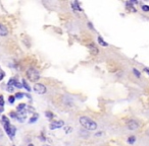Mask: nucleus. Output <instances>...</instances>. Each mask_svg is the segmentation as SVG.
<instances>
[{
  "label": "nucleus",
  "instance_id": "obj_6",
  "mask_svg": "<svg viewBox=\"0 0 149 146\" xmlns=\"http://www.w3.org/2000/svg\"><path fill=\"white\" fill-rule=\"evenodd\" d=\"M7 35H8V30H7V28H6L4 25L0 23V36L4 37V36H7Z\"/></svg>",
  "mask_w": 149,
  "mask_h": 146
},
{
  "label": "nucleus",
  "instance_id": "obj_1",
  "mask_svg": "<svg viewBox=\"0 0 149 146\" xmlns=\"http://www.w3.org/2000/svg\"><path fill=\"white\" fill-rule=\"evenodd\" d=\"M79 122H80V124L82 125V127L85 128V129L88 130V131H93V130H96V129H97V124H96V122H94L93 120H91L89 117L82 116V117H80Z\"/></svg>",
  "mask_w": 149,
  "mask_h": 146
},
{
  "label": "nucleus",
  "instance_id": "obj_14",
  "mask_svg": "<svg viewBox=\"0 0 149 146\" xmlns=\"http://www.w3.org/2000/svg\"><path fill=\"white\" fill-rule=\"evenodd\" d=\"M25 94L24 93H22V92H18V93H16V99H23V96H24Z\"/></svg>",
  "mask_w": 149,
  "mask_h": 146
},
{
  "label": "nucleus",
  "instance_id": "obj_8",
  "mask_svg": "<svg viewBox=\"0 0 149 146\" xmlns=\"http://www.w3.org/2000/svg\"><path fill=\"white\" fill-rule=\"evenodd\" d=\"M17 118L19 119L20 122H24L25 119H26V112H25V111H21V112L17 115Z\"/></svg>",
  "mask_w": 149,
  "mask_h": 146
},
{
  "label": "nucleus",
  "instance_id": "obj_17",
  "mask_svg": "<svg viewBox=\"0 0 149 146\" xmlns=\"http://www.w3.org/2000/svg\"><path fill=\"white\" fill-rule=\"evenodd\" d=\"M13 86L12 85H7V91H9V92H13Z\"/></svg>",
  "mask_w": 149,
  "mask_h": 146
},
{
  "label": "nucleus",
  "instance_id": "obj_15",
  "mask_svg": "<svg viewBox=\"0 0 149 146\" xmlns=\"http://www.w3.org/2000/svg\"><path fill=\"white\" fill-rule=\"evenodd\" d=\"M25 107H26V105L25 104H21V105H19V107H18V111H23L24 109H25Z\"/></svg>",
  "mask_w": 149,
  "mask_h": 146
},
{
  "label": "nucleus",
  "instance_id": "obj_21",
  "mask_svg": "<svg viewBox=\"0 0 149 146\" xmlns=\"http://www.w3.org/2000/svg\"><path fill=\"white\" fill-rule=\"evenodd\" d=\"M45 115H46V117H47V118H52V117H53L52 113H50V112H46V113H45Z\"/></svg>",
  "mask_w": 149,
  "mask_h": 146
},
{
  "label": "nucleus",
  "instance_id": "obj_19",
  "mask_svg": "<svg viewBox=\"0 0 149 146\" xmlns=\"http://www.w3.org/2000/svg\"><path fill=\"white\" fill-rule=\"evenodd\" d=\"M8 101H9V103H10V104H13V103H14V101H16V98L11 95V96H9Z\"/></svg>",
  "mask_w": 149,
  "mask_h": 146
},
{
  "label": "nucleus",
  "instance_id": "obj_12",
  "mask_svg": "<svg viewBox=\"0 0 149 146\" xmlns=\"http://www.w3.org/2000/svg\"><path fill=\"white\" fill-rule=\"evenodd\" d=\"M23 85L25 86V88H26V89H27L28 91H30V90H31V88H30V86H29V84H28V83H27V82H26L25 80H23Z\"/></svg>",
  "mask_w": 149,
  "mask_h": 146
},
{
  "label": "nucleus",
  "instance_id": "obj_4",
  "mask_svg": "<svg viewBox=\"0 0 149 146\" xmlns=\"http://www.w3.org/2000/svg\"><path fill=\"white\" fill-rule=\"evenodd\" d=\"M127 126H128V128H129L131 131L137 130V129L139 128V124H138V122H137V121H134V120L129 121V122L127 123Z\"/></svg>",
  "mask_w": 149,
  "mask_h": 146
},
{
  "label": "nucleus",
  "instance_id": "obj_20",
  "mask_svg": "<svg viewBox=\"0 0 149 146\" xmlns=\"http://www.w3.org/2000/svg\"><path fill=\"white\" fill-rule=\"evenodd\" d=\"M37 118H38V116H37V115H36V116H34L33 118H31V119H30V123H34V122L37 120Z\"/></svg>",
  "mask_w": 149,
  "mask_h": 146
},
{
  "label": "nucleus",
  "instance_id": "obj_16",
  "mask_svg": "<svg viewBox=\"0 0 149 146\" xmlns=\"http://www.w3.org/2000/svg\"><path fill=\"white\" fill-rule=\"evenodd\" d=\"M3 106H4V100L2 95H0V107H3Z\"/></svg>",
  "mask_w": 149,
  "mask_h": 146
},
{
  "label": "nucleus",
  "instance_id": "obj_10",
  "mask_svg": "<svg viewBox=\"0 0 149 146\" xmlns=\"http://www.w3.org/2000/svg\"><path fill=\"white\" fill-rule=\"evenodd\" d=\"M72 7H73V9H77V10H82V8L79 6V3L76 1V2H72Z\"/></svg>",
  "mask_w": 149,
  "mask_h": 146
},
{
  "label": "nucleus",
  "instance_id": "obj_24",
  "mask_svg": "<svg viewBox=\"0 0 149 146\" xmlns=\"http://www.w3.org/2000/svg\"><path fill=\"white\" fill-rule=\"evenodd\" d=\"M14 82H16L14 79H10L9 82H8V85H12V84H14Z\"/></svg>",
  "mask_w": 149,
  "mask_h": 146
},
{
  "label": "nucleus",
  "instance_id": "obj_22",
  "mask_svg": "<svg viewBox=\"0 0 149 146\" xmlns=\"http://www.w3.org/2000/svg\"><path fill=\"white\" fill-rule=\"evenodd\" d=\"M13 85H14V86H17V87H19V88H21V87H22V84H21V83H19L18 81H16Z\"/></svg>",
  "mask_w": 149,
  "mask_h": 146
},
{
  "label": "nucleus",
  "instance_id": "obj_3",
  "mask_svg": "<svg viewBox=\"0 0 149 146\" xmlns=\"http://www.w3.org/2000/svg\"><path fill=\"white\" fill-rule=\"evenodd\" d=\"M34 91L37 92L38 94H44V93H46L47 88H46V86H45L44 84L36 83V84L34 85Z\"/></svg>",
  "mask_w": 149,
  "mask_h": 146
},
{
  "label": "nucleus",
  "instance_id": "obj_9",
  "mask_svg": "<svg viewBox=\"0 0 149 146\" xmlns=\"http://www.w3.org/2000/svg\"><path fill=\"white\" fill-rule=\"evenodd\" d=\"M135 142H136V137L135 136H130L128 138V143L129 144H134Z\"/></svg>",
  "mask_w": 149,
  "mask_h": 146
},
{
  "label": "nucleus",
  "instance_id": "obj_23",
  "mask_svg": "<svg viewBox=\"0 0 149 146\" xmlns=\"http://www.w3.org/2000/svg\"><path fill=\"white\" fill-rule=\"evenodd\" d=\"M3 77H4V72L3 71H0V80H2Z\"/></svg>",
  "mask_w": 149,
  "mask_h": 146
},
{
  "label": "nucleus",
  "instance_id": "obj_13",
  "mask_svg": "<svg viewBox=\"0 0 149 146\" xmlns=\"http://www.w3.org/2000/svg\"><path fill=\"white\" fill-rule=\"evenodd\" d=\"M133 72H134V74H135V75H136L137 77H140V76H141L140 72H139V71H138V70H137L136 68H134V69H133Z\"/></svg>",
  "mask_w": 149,
  "mask_h": 146
},
{
  "label": "nucleus",
  "instance_id": "obj_18",
  "mask_svg": "<svg viewBox=\"0 0 149 146\" xmlns=\"http://www.w3.org/2000/svg\"><path fill=\"white\" fill-rule=\"evenodd\" d=\"M142 10L143 11H149V6L148 5H142Z\"/></svg>",
  "mask_w": 149,
  "mask_h": 146
},
{
  "label": "nucleus",
  "instance_id": "obj_2",
  "mask_svg": "<svg viewBox=\"0 0 149 146\" xmlns=\"http://www.w3.org/2000/svg\"><path fill=\"white\" fill-rule=\"evenodd\" d=\"M27 76H28L29 80H31V81H37L39 79V77H40L39 72L35 68L28 69V71H27Z\"/></svg>",
  "mask_w": 149,
  "mask_h": 146
},
{
  "label": "nucleus",
  "instance_id": "obj_25",
  "mask_svg": "<svg viewBox=\"0 0 149 146\" xmlns=\"http://www.w3.org/2000/svg\"><path fill=\"white\" fill-rule=\"evenodd\" d=\"M144 71H145V72H147L148 74H149V69H148V68H144Z\"/></svg>",
  "mask_w": 149,
  "mask_h": 146
},
{
  "label": "nucleus",
  "instance_id": "obj_5",
  "mask_svg": "<svg viewBox=\"0 0 149 146\" xmlns=\"http://www.w3.org/2000/svg\"><path fill=\"white\" fill-rule=\"evenodd\" d=\"M63 125H64V122L63 121H57V122H52L49 127H50L51 130H54V129H57V128L62 127Z\"/></svg>",
  "mask_w": 149,
  "mask_h": 146
},
{
  "label": "nucleus",
  "instance_id": "obj_7",
  "mask_svg": "<svg viewBox=\"0 0 149 146\" xmlns=\"http://www.w3.org/2000/svg\"><path fill=\"white\" fill-rule=\"evenodd\" d=\"M88 47H89V50H90L91 54H93L94 56L98 54V48H97V47H96L94 44H90Z\"/></svg>",
  "mask_w": 149,
  "mask_h": 146
},
{
  "label": "nucleus",
  "instance_id": "obj_11",
  "mask_svg": "<svg viewBox=\"0 0 149 146\" xmlns=\"http://www.w3.org/2000/svg\"><path fill=\"white\" fill-rule=\"evenodd\" d=\"M98 42H99V44H100L101 46H104V47H106V46L108 45L107 43H105V42H104V40H103L101 37H99V38H98Z\"/></svg>",
  "mask_w": 149,
  "mask_h": 146
},
{
  "label": "nucleus",
  "instance_id": "obj_27",
  "mask_svg": "<svg viewBox=\"0 0 149 146\" xmlns=\"http://www.w3.org/2000/svg\"><path fill=\"white\" fill-rule=\"evenodd\" d=\"M42 146H50V145H47V144H44V145H42Z\"/></svg>",
  "mask_w": 149,
  "mask_h": 146
},
{
  "label": "nucleus",
  "instance_id": "obj_26",
  "mask_svg": "<svg viewBox=\"0 0 149 146\" xmlns=\"http://www.w3.org/2000/svg\"><path fill=\"white\" fill-rule=\"evenodd\" d=\"M146 134H147V135H148V136H149V129H148V130H147V131H146Z\"/></svg>",
  "mask_w": 149,
  "mask_h": 146
}]
</instances>
